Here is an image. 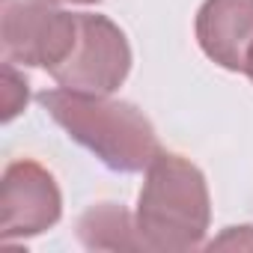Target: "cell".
<instances>
[{
  "instance_id": "obj_1",
  "label": "cell",
  "mask_w": 253,
  "mask_h": 253,
  "mask_svg": "<svg viewBox=\"0 0 253 253\" xmlns=\"http://www.w3.org/2000/svg\"><path fill=\"white\" fill-rule=\"evenodd\" d=\"M39 104L51 113L60 128H66L72 140L86 146L110 170L140 173L161 152L152 122L128 101L51 89L39 95Z\"/></svg>"
},
{
  "instance_id": "obj_5",
  "label": "cell",
  "mask_w": 253,
  "mask_h": 253,
  "mask_svg": "<svg viewBox=\"0 0 253 253\" xmlns=\"http://www.w3.org/2000/svg\"><path fill=\"white\" fill-rule=\"evenodd\" d=\"M60 188L36 161H12L0 185V238H30L60 220Z\"/></svg>"
},
{
  "instance_id": "obj_10",
  "label": "cell",
  "mask_w": 253,
  "mask_h": 253,
  "mask_svg": "<svg viewBox=\"0 0 253 253\" xmlns=\"http://www.w3.org/2000/svg\"><path fill=\"white\" fill-rule=\"evenodd\" d=\"M244 72H247V78L253 81V48H250V54H247V63H244Z\"/></svg>"
},
{
  "instance_id": "obj_3",
  "label": "cell",
  "mask_w": 253,
  "mask_h": 253,
  "mask_svg": "<svg viewBox=\"0 0 253 253\" xmlns=\"http://www.w3.org/2000/svg\"><path fill=\"white\" fill-rule=\"evenodd\" d=\"M78 39V15L57 0H0V48L3 60L57 69Z\"/></svg>"
},
{
  "instance_id": "obj_9",
  "label": "cell",
  "mask_w": 253,
  "mask_h": 253,
  "mask_svg": "<svg viewBox=\"0 0 253 253\" xmlns=\"http://www.w3.org/2000/svg\"><path fill=\"white\" fill-rule=\"evenodd\" d=\"M209 250H253V226H229L209 244Z\"/></svg>"
},
{
  "instance_id": "obj_7",
  "label": "cell",
  "mask_w": 253,
  "mask_h": 253,
  "mask_svg": "<svg viewBox=\"0 0 253 253\" xmlns=\"http://www.w3.org/2000/svg\"><path fill=\"white\" fill-rule=\"evenodd\" d=\"M78 232L84 244L95 250H143L134 220L122 206H113V203L92 206L78 220Z\"/></svg>"
},
{
  "instance_id": "obj_6",
  "label": "cell",
  "mask_w": 253,
  "mask_h": 253,
  "mask_svg": "<svg viewBox=\"0 0 253 253\" xmlns=\"http://www.w3.org/2000/svg\"><path fill=\"white\" fill-rule=\"evenodd\" d=\"M197 39L217 66L244 72L253 48V0H206L197 15Z\"/></svg>"
},
{
  "instance_id": "obj_4",
  "label": "cell",
  "mask_w": 253,
  "mask_h": 253,
  "mask_svg": "<svg viewBox=\"0 0 253 253\" xmlns=\"http://www.w3.org/2000/svg\"><path fill=\"white\" fill-rule=\"evenodd\" d=\"M131 69V48L125 33L104 15H78V39L69 57L51 69L63 89L86 95H110Z\"/></svg>"
},
{
  "instance_id": "obj_11",
  "label": "cell",
  "mask_w": 253,
  "mask_h": 253,
  "mask_svg": "<svg viewBox=\"0 0 253 253\" xmlns=\"http://www.w3.org/2000/svg\"><path fill=\"white\" fill-rule=\"evenodd\" d=\"M72 3H95V0H72Z\"/></svg>"
},
{
  "instance_id": "obj_2",
  "label": "cell",
  "mask_w": 253,
  "mask_h": 253,
  "mask_svg": "<svg viewBox=\"0 0 253 253\" xmlns=\"http://www.w3.org/2000/svg\"><path fill=\"white\" fill-rule=\"evenodd\" d=\"M134 226L143 250L185 253L200 247L209 229V188L203 173L176 152H158L146 167Z\"/></svg>"
},
{
  "instance_id": "obj_8",
  "label": "cell",
  "mask_w": 253,
  "mask_h": 253,
  "mask_svg": "<svg viewBox=\"0 0 253 253\" xmlns=\"http://www.w3.org/2000/svg\"><path fill=\"white\" fill-rule=\"evenodd\" d=\"M27 104V81L15 72V63L3 60V119H15Z\"/></svg>"
}]
</instances>
